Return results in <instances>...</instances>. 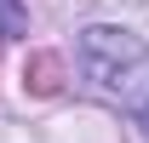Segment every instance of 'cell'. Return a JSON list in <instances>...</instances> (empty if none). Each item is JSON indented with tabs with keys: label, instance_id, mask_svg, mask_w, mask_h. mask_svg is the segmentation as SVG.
<instances>
[{
	"label": "cell",
	"instance_id": "cell-1",
	"mask_svg": "<svg viewBox=\"0 0 149 143\" xmlns=\"http://www.w3.org/2000/svg\"><path fill=\"white\" fill-rule=\"evenodd\" d=\"M80 63L97 86L120 97V103L138 115V126H149V46L126 29H86L80 35Z\"/></svg>",
	"mask_w": 149,
	"mask_h": 143
},
{
	"label": "cell",
	"instance_id": "cell-2",
	"mask_svg": "<svg viewBox=\"0 0 149 143\" xmlns=\"http://www.w3.org/2000/svg\"><path fill=\"white\" fill-rule=\"evenodd\" d=\"M23 86L35 92V97H57V92H63V57H57V52H29Z\"/></svg>",
	"mask_w": 149,
	"mask_h": 143
}]
</instances>
